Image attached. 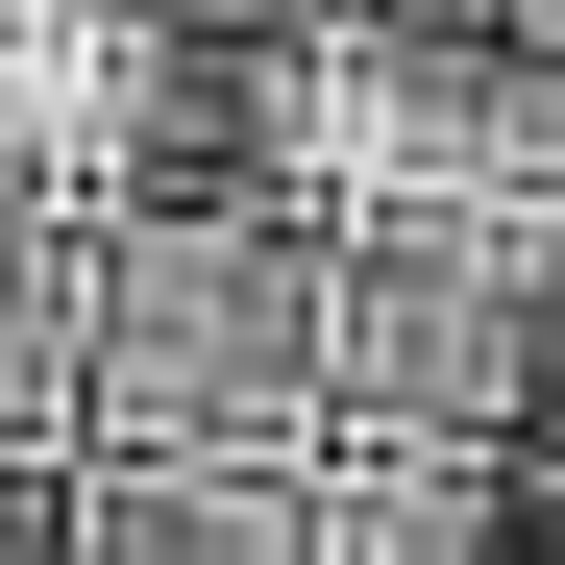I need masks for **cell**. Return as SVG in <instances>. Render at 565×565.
I'll list each match as a JSON object with an SVG mask.
<instances>
[{"mask_svg": "<svg viewBox=\"0 0 565 565\" xmlns=\"http://www.w3.org/2000/svg\"><path fill=\"white\" fill-rule=\"evenodd\" d=\"M344 320V246L296 198H124L74 246V467H296Z\"/></svg>", "mask_w": 565, "mask_h": 565, "instance_id": "1", "label": "cell"}, {"mask_svg": "<svg viewBox=\"0 0 565 565\" xmlns=\"http://www.w3.org/2000/svg\"><path fill=\"white\" fill-rule=\"evenodd\" d=\"M99 565H320V467H99Z\"/></svg>", "mask_w": 565, "mask_h": 565, "instance_id": "2", "label": "cell"}, {"mask_svg": "<svg viewBox=\"0 0 565 565\" xmlns=\"http://www.w3.org/2000/svg\"><path fill=\"white\" fill-rule=\"evenodd\" d=\"M0 443H74V246L0 198Z\"/></svg>", "mask_w": 565, "mask_h": 565, "instance_id": "3", "label": "cell"}, {"mask_svg": "<svg viewBox=\"0 0 565 565\" xmlns=\"http://www.w3.org/2000/svg\"><path fill=\"white\" fill-rule=\"evenodd\" d=\"M0 565H99V467L74 443H0Z\"/></svg>", "mask_w": 565, "mask_h": 565, "instance_id": "4", "label": "cell"}]
</instances>
